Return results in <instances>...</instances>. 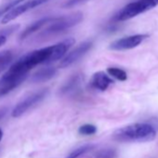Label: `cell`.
I'll use <instances>...</instances> for the list:
<instances>
[{
    "instance_id": "cell-1",
    "label": "cell",
    "mask_w": 158,
    "mask_h": 158,
    "mask_svg": "<svg viewBox=\"0 0 158 158\" xmlns=\"http://www.w3.org/2000/svg\"><path fill=\"white\" fill-rule=\"evenodd\" d=\"M155 128L147 123H135L118 128L113 139L120 142H149L155 139Z\"/></svg>"
},
{
    "instance_id": "cell-2",
    "label": "cell",
    "mask_w": 158,
    "mask_h": 158,
    "mask_svg": "<svg viewBox=\"0 0 158 158\" xmlns=\"http://www.w3.org/2000/svg\"><path fill=\"white\" fill-rule=\"evenodd\" d=\"M32 68L23 58L15 61L7 72L0 77V98L6 96L18 88L28 76Z\"/></svg>"
},
{
    "instance_id": "cell-3",
    "label": "cell",
    "mask_w": 158,
    "mask_h": 158,
    "mask_svg": "<svg viewBox=\"0 0 158 158\" xmlns=\"http://www.w3.org/2000/svg\"><path fill=\"white\" fill-rule=\"evenodd\" d=\"M83 16L84 15L82 12H74L67 16L55 17L48 24L46 25V28L41 31V33L38 35V37L45 39L47 37L59 35L81 23Z\"/></svg>"
},
{
    "instance_id": "cell-4",
    "label": "cell",
    "mask_w": 158,
    "mask_h": 158,
    "mask_svg": "<svg viewBox=\"0 0 158 158\" xmlns=\"http://www.w3.org/2000/svg\"><path fill=\"white\" fill-rule=\"evenodd\" d=\"M156 6H158V0H137L124 7L116 15L115 19L119 22L127 21L155 8Z\"/></svg>"
},
{
    "instance_id": "cell-5",
    "label": "cell",
    "mask_w": 158,
    "mask_h": 158,
    "mask_svg": "<svg viewBox=\"0 0 158 158\" xmlns=\"http://www.w3.org/2000/svg\"><path fill=\"white\" fill-rule=\"evenodd\" d=\"M48 93V89H41L39 91L31 93L28 96H26L19 103H17V105L13 108V110L11 112L12 117H20V116H22L28 110H30L35 105L41 102L47 97Z\"/></svg>"
},
{
    "instance_id": "cell-6",
    "label": "cell",
    "mask_w": 158,
    "mask_h": 158,
    "mask_svg": "<svg viewBox=\"0 0 158 158\" xmlns=\"http://www.w3.org/2000/svg\"><path fill=\"white\" fill-rule=\"evenodd\" d=\"M49 0H23V2H21L20 4H18L17 6H15L14 8H12L7 14H5L2 19H1V23L5 24V23H9L11 21L15 20L16 18H18L19 16H21L22 14L36 8L39 7L45 3H47Z\"/></svg>"
},
{
    "instance_id": "cell-7",
    "label": "cell",
    "mask_w": 158,
    "mask_h": 158,
    "mask_svg": "<svg viewBox=\"0 0 158 158\" xmlns=\"http://www.w3.org/2000/svg\"><path fill=\"white\" fill-rule=\"evenodd\" d=\"M148 37L149 35H145V34H139V35H133L122 37L120 39L112 42L109 46V48L116 51L135 48L138 46H139Z\"/></svg>"
},
{
    "instance_id": "cell-8",
    "label": "cell",
    "mask_w": 158,
    "mask_h": 158,
    "mask_svg": "<svg viewBox=\"0 0 158 158\" xmlns=\"http://www.w3.org/2000/svg\"><path fill=\"white\" fill-rule=\"evenodd\" d=\"M93 46V42L90 40L82 42L81 44H79L74 49H73L71 52H69L60 61V68H65L68 67L70 65H72L73 63H74L75 61H77L79 59H81Z\"/></svg>"
},
{
    "instance_id": "cell-9",
    "label": "cell",
    "mask_w": 158,
    "mask_h": 158,
    "mask_svg": "<svg viewBox=\"0 0 158 158\" xmlns=\"http://www.w3.org/2000/svg\"><path fill=\"white\" fill-rule=\"evenodd\" d=\"M82 82H83L82 74H80V73L73 74L60 88V95H62V96L73 95L74 93L79 91V89H80V88L82 86Z\"/></svg>"
},
{
    "instance_id": "cell-10",
    "label": "cell",
    "mask_w": 158,
    "mask_h": 158,
    "mask_svg": "<svg viewBox=\"0 0 158 158\" xmlns=\"http://www.w3.org/2000/svg\"><path fill=\"white\" fill-rule=\"evenodd\" d=\"M113 83H114L113 79L110 78L109 75L102 71L95 73L91 78V81H90L91 87L93 89H99L101 91L106 90Z\"/></svg>"
},
{
    "instance_id": "cell-11",
    "label": "cell",
    "mask_w": 158,
    "mask_h": 158,
    "mask_svg": "<svg viewBox=\"0 0 158 158\" xmlns=\"http://www.w3.org/2000/svg\"><path fill=\"white\" fill-rule=\"evenodd\" d=\"M55 17H46V18H42L35 23H33L32 24H30L28 27H26L24 29V31L20 35V39L21 40H24L27 37H29L31 35H33L34 33L41 30L43 27H45L47 24H48Z\"/></svg>"
},
{
    "instance_id": "cell-12",
    "label": "cell",
    "mask_w": 158,
    "mask_h": 158,
    "mask_svg": "<svg viewBox=\"0 0 158 158\" xmlns=\"http://www.w3.org/2000/svg\"><path fill=\"white\" fill-rule=\"evenodd\" d=\"M57 73V69L55 67H46L35 72L32 76V82L34 83H42L46 82L49 79L53 78Z\"/></svg>"
},
{
    "instance_id": "cell-13",
    "label": "cell",
    "mask_w": 158,
    "mask_h": 158,
    "mask_svg": "<svg viewBox=\"0 0 158 158\" xmlns=\"http://www.w3.org/2000/svg\"><path fill=\"white\" fill-rule=\"evenodd\" d=\"M14 53L11 50H4L0 52V72L3 71L13 60Z\"/></svg>"
},
{
    "instance_id": "cell-14",
    "label": "cell",
    "mask_w": 158,
    "mask_h": 158,
    "mask_svg": "<svg viewBox=\"0 0 158 158\" xmlns=\"http://www.w3.org/2000/svg\"><path fill=\"white\" fill-rule=\"evenodd\" d=\"M107 73H108L111 76L114 77L115 79H117V80H119V81H126L127 79V73H126L124 70L120 69V68L110 67V68L107 69Z\"/></svg>"
},
{
    "instance_id": "cell-15",
    "label": "cell",
    "mask_w": 158,
    "mask_h": 158,
    "mask_svg": "<svg viewBox=\"0 0 158 158\" xmlns=\"http://www.w3.org/2000/svg\"><path fill=\"white\" fill-rule=\"evenodd\" d=\"M23 0H8L5 3L0 6V19H1L5 14H7L12 8L23 2Z\"/></svg>"
},
{
    "instance_id": "cell-16",
    "label": "cell",
    "mask_w": 158,
    "mask_h": 158,
    "mask_svg": "<svg viewBox=\"0 0 158 158\" xmlns=\"http://www.w3.org/2000/svg\"><path fill=\"white\" fill-rule=\"evenodd\" d=\"M91 149H93L92 145H84L81 147H78L77 149L73 150V152H71L66 158H78L80 157L81 155H83L84 153L88 152L89 151H90Z\"/></svg>"
},
{
    "instance_id": "cell-17",
    "label": "cell",
    "mask_w": 158,
    "mask_h": 158,
    "mask_svg": "<svg viewBox=\"0 0 158 158\" xmlns=\"http://www.w3.org/2000/svg\"><path fill=\"white\" fill-rule=\"evenodd\" d=\"M78 132H79V134L84 135V136H89V135H93L97 132V127L94 125L86 124L78 128Z\"/></svg>"
},
{
    "instance_id": "cell-18",
    "label": "cell",
    "mask_w": 158,
    "mask_h": 158,
    "mask_svg": "<svg viewBox=\"0 0 158 158\" xmlns=\"http://www.w3.org/2000/svg\"><path fill=\"white\" fill-rule=\"evenodd\" d=\"M116 157V152L114 149H102L101 151H99L96 155L95 158H115Z\"/></svg>"
},
{
    "instance_id": "cell-19",
    "label": "cell",
    "mask_w": 158,
    "mask_h": 158,
    "mask_svg": "<svg viewBox=\"0 0 158 158\" xmlns=\"http://www.w3.org/2000/svg\"><path fill=\"white\" fill-rule=\"evenodd\" d=\"M87 1H89V0H67V1L63 4V8L70 9V8L75 7L77 5H80L82 3H85Z\"/></svg>"
},
{
    "instance_id": "cell-20",
    "label": "cell",
    "mask_w": 158,
    "mask_h": 158,
    "mask_svg": "<svg viewBox=\"0 0 158 158\" xmlns=\"http://www.w3.org/2000/svg\"><path fill=\"white\" fill-rule=\"evenodd\" d=\"M8 34H9V35H10L11 33H10V32H4V33H2V34H0V47L3 46V45L6 43Z\"/></svg>"
},
{
    "instance_id": "cell-21",
    "label": "cell",
    "mask_w": 158,
    "mask_h": 158,
    "mask_svg": "<svg viewBox=\"0 0 158 158\" xmlns=\"http://www.w3.org/2000/svg\"><path fill=\"white\" fill-rule=\"evenodd\" d=\"M6 114V109H2V110H0V118H2L3 115Z\"/></svg>"
},
{
    "instance_id": "cell-22",
    "label": "cell",
    "mask_w": 158,
    "mask_h": 158,
    "mask_svg": "<svg viewBox=\"0 0 158 158\" xmlns=\"http://www.w3.org/2000/svg\"><path fill=\"white\" fill-rule=\"evenodd\" d=\"M2 138H3V131H2L1 128H0V141H1Z\"/></svg>"
}]
</instances>
